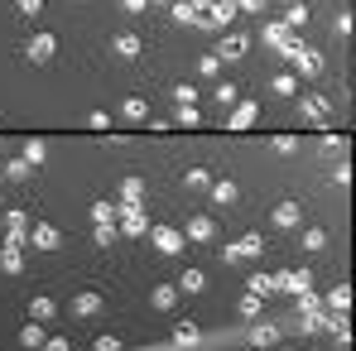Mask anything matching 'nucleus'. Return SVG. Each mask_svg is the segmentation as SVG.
Returning a JSON list of instances; mask_svg holds the SVG:
<instances>
[{
  "label": "nucleus",
  "mask_w": 356,
  "mask_h": 351,
  "mask_svg": "<svg viewBox=\"0 0 356 351\" xmlns=\"http://www.w3.org/2000/svg\"><path fill=\"white\" fill-rule=\"evenodd\" d=\"M178 125H197V120H202V116H197V106H178Z\"/></svg>",
  "instance_id": "obj_44"
},
{
  "label": "nucleus",
  "mask_w": 356,
  "mask_h": 351,
  "mask_svg": "<svg viewBox=\"0 0 356 351\" xmlns=\"http://www.w3.org/2000/svg\"><path fill=\"white\" fill-rule=\"evenodd\" d=\"M5 240H29V212H19V207H10L5 212Z\"/></svg>",
  "instance_id": "obj_11"
},
{
  "label": "nucleus",
  "mask_w": 356,
  "mask_h": 351,
  "mask_svg": "<svg viewBox=\"0 0 356 351\" xmlns=\"http://www.w3.org/2000/svg\"><path fill=\"white\" fill-rule=\"evenodd\" d=\"M356 29V15L352 10H342V15H337V34H342V39H347V34H352Z\"/></svg>",
  "instance_id": "obj_43"
},
{
  "label": "nucleus",
  "mask_w": 356,
  "mask_h": 351,
  "mask_svg": "<svg viewBox=\"0 0 356 351\" xmlns=\"http://www.w3.org/2000/svg\"><path fill=\"white\" fill-rule=\"evenodd\" d=\"M120 202H145V178H120Z\"/></svg>",
  "instance_id": "obj_25"
},
{
  "label": "nucleus",
  "mask_w": 356,
  "mask_h": 351,
  "mask_svg": "<svg viewBox=\"0 0 356 351\" xmlns=\"http://www.w3.org/2000/svg\"><path fill=\"white\" fill-rule=\"evenodd\" d=\"M188 5H193V10H197V15H202V10H207V0H188Z\"/></svg>",
  "instance_id": "obj_54"
},
{
  "label": "nucleus",
  "mask_w": 356,
  "mask_h": 351,
  "mask_svg": "<svg viewBox=\"0 0 356 351\" xmlns=\"http://www.w3.org/2000/svg\"><path fill=\"white\" fill-rule=\"evenodd\" d=\"M323 245H327V231H323V227H308V231H303V250H308V255H318Z\"/></svg>",
  "instance_id": "obj_32"
},
{
  "label": "nucleus",
  "mask_w": 356,
  "mask_h": 351,
  "mask_svg": "<svg viewBox=\"0 0 356 351\" xmlns=\"http://www.w3.org/2000/svg\"><path fill=\"white\" fill-rule=\"evenodd\" d=\"M120 116L130 120V125H140V120H149V101H140V97H130V101L120 106Z\"/></svg>",
  "instance_id": "obj_26"
},
{
  "label": "nucleus",
  "mask_w": 356,
  "mask_h": 351,
  "mask_svg": "<svg viewBox=\"0 0 356 351\" xmlns=\"http://www.w3.org/2000/svg\"><path fill=\"white\" fill-rule=\"evenodd\" d=\"M54 54H58V39L54 34H34L24 44V63H54Z\"/></svg>",
  "instance_id": "obj_3"
},
{
  "label": "nucleus",
  "mask_w": 356,
  "mask_h": 351,
  "mask_svg": "<svg viewBox=\"0 0 356 351\" xmlns=\"http://www.w3.org/2000/svg\"><path fill=\"white\" fill-rule=\"evenodd\" d=\"M169 10H174V24H202V15L188 0H169Z\"/></svg>",
  "instance_id": "obj_28"
},
{
  "label": "nucleus",
  "mask_w": 356,
  "mask_h": 351,
  "mask_svg": "<svg viewBox=\"0 0 356 351\" xmlns=\"http://www.w3.org/2000/svg\"><path fill=\"white\" fill-rule=\"evenodd\" d=\"M159 5H169V0H159Z\"/></svg>",
  "instance_id": "obj_56"
},
{
  "label": "nucleus",
  "mask_w": 356,
  "mask_h": 351,
  "mask_svg": "<svg viewBox=\"0 0 356 351\" xmlns=\"http://www.w3.org/2000/svg\"><path fill=\"white\" fill-rule=\"evenodd\" d=\"M332 183H337V188H347V183H352V164H337V174H332Z\"/></svg>",
  "instance_id": "obj_51"
},
{
  "label": "nucleus",
  "mask_w": 356,
  "mask_h": 351,
  "mask_svg": "<svg viewBox=\"0 0 356 351\" xmlns=\"http://www.w3.org/2000/svg\"><path fill=\"white\" fill-rule=\"evenodd\" d=\"M87 125H92V130H111V116H106V111H92Z\"/></svg>",
  "instance_id": "obj_50"
},
{
  "label": "nucleus",
  "mask_w": 356,
  "mask_h": 351,
  "mask_svg": "<svg viewBox=\"0 0 356 351\" xmlns=\"http://www.w3.org/2000/svg\"><path fill=\"white\" fill-rule=\"evenodd\" d=\"M0 270H5V275H19V270H24V245H19V240H5V250H0Z\"/></svg>",
  "instance_id": "obj_16"
},
{
  "label": "nucleus",
  "mask_w": 356,
  "mask_h": 351,
  "mask_svg": "<svg viewBox=\"0 0 356 351\" xmlns=\"http://www.w3.org/2000/svg\"><path fill=\"white\" fill-rule=\"evenodd\" d=\"M183 236H188V240H212V236H217V217H207V212H193V217L183 222Z\"/></svg>",
  "instance_id": "obj_4"
},
{
  "label": "nucleus",
  "mask_w": 356,
  "mask_h": 351,
  "mask_svg": "<svg viewBox=\"0 0 356 351\" xmlns=\"http://www.w3.org/2000/svg\"><path fill=\"white\" fill-rule=\"evenodd\" d=\"M270 222H275L280 231H294L298 222H303V207H298V202H280V207L270 212Z\"/></svg>",
  "instance_id": "obj_14"
},
{
  "label": "nucleus",
  "mask_w": 356,
  "mask_h": 351,
  "mask_svg": "<svg viewBox=\"0 0 356 351\" xmlns=\"http://www.w3.org/2000/svg\"><path fill=\"white\" fill-rule=\"evenodd\" d=\"M92 351H120V337H111V332H102V337L92 342Z\"/></svg>",
  "instance_id": "obj_42"
},
{
  "label": "nucleus",
  "mask_w": 356,
  "mask_h": 351,
  "mask_svg": "<svg viewBox=\"0 0 356 351\" xmlns=\"http://www.w3.org/2000/svg\"><path fill=\"white\" fill-rule=\"evenodd\" d=\"M44 351H72V347H67V337H44Z\"/></svg>",
  "instance_id": "obj_52"
},
{
  "label": "nucleus",
  "mask_w": 356,
  "mask_h": 351,
  "mask_svg": "<svg viewBox=\"0 0 356 351\" xmlns=\"http://www.w3.org/2000/svg\"><path fill=\"white\" fill-rule=\"evenodd\" d=\"M92 222H97V227L116 222V202H92Z\"/></svg>",
  "instance_id": "obj_34"
},
{
  "label": "nucleus",
  "mask_w": 356,
  "mask_h": 351,
  "mask_svg": "<svg viewBox=\"0 0 356 351\" xmlns=\"http://www.w3.org/2000/svg\"><path fill=\"white\" fill-rule=\"evenodd\" d=\"M280 24H284V29H289V34H298V29H303V24H308V5H289V10H284V19H280Z\"/></svg>",
  "instance_id": "obj_29"
},
{
  "label": "nucleus",
  "mask_w": 356,
  "mask_h": 351,
  "mask_svg": "<svg viewBox=\"0 0 356 351\" xmlns=\"http://www.w3.org/2000/svg\"><path fill=\"white\" fill-rule=\"evenodd\" d=\"M265 351H275V347H265Z\"/></svg>",
  "instance_id": "obj_57"
},
{
  "label": "nucleus",
  "mask_w": 356,
  "mask_h": 351,
  "mask_svg": "<svg viewBox=\"0 0 356 351\" xmlns=\"http://www.w3.org/2000/svg\"><path fill=\"white\" fill-rule=\"evenodd\" d=\"M232 5H236V10H250V15H265L270 0H232Z\"/></svg>",
  "instance_id": "obj_48"
},
{
  "label": "nucleus",
  "mask_w": 356,
  "mask_h": 351,
  "mask_svg": "<svg viewBox=\"0 0 356 351\" xmlns=\"http://www.w3.org/2000/svg\"><path fill=\"white\" fill-rule=\"evenodd\" d=\"M207 183H212L207 169H188V174H183V188H207Z\"/></svg>",
  "instance_id": "obj_38"
},
{
  "label": "nucleus",
  "mask_w": 356,
  "mask_h": 351,
  "mask_svg": "<svg viewBox=\"0 0 356 351\" xmlns=\"http://www.w3.org/2000/svg\"><path fill=\"white\" fill-rule=\"evenodd\" d=\"M250 54V34H222V44H217V58L222 63H236Z\"/></svg>",
  "instance_id": "obj_6"
},
{
  "label": "nucleus",
  "mask_w": 356,
  "mask_h": 351,
  "mask_svg": "<svg viewBox=\"0 0 356 351\" xmlns=\"http://www.w3.org/2000/svg\"><path fill=\"white\" fill-rule=\"evenodd\" d=\"M44 337H49V332H44V323H34V318L19 327V347H44Z\"/></svg>",
  "instance_id": "obj_24"
},
{
  "label": "nucleus",
  "mask_w": 356,
  "mask_h": 351,
  "mask_svg": "<svg viewBox=\"0 0 356 351\" xmlns=\"http://www.w3.org/2000/svg\"><path fill=\"white\" fill-rule=\"evenodd\" d=\"M0 174L10 178V183H29V174H34V169H29L24 159H10V164H0Z\"/></svg>",
  "instance_id": "obj_30"
},
{
  "label": "nucleus",
  "mask_w": 356,
  "mask_h": 351,
  "mask_svg": "<svg viewBox=\"0 0 356 351\" xmlns=\"http://www.w3.org/2000/svg\"><path fill=\"white\" fill-rule=\"evenodd\" d=\"M24 245H34V250H58V245H63V231L54 227V222H34Z\"/></svg>",
  "instance_id": "obj_2"
},
{
  "label": "nucleus",
  "mask_w": 356,
  "mask_h": 351,
  "mask_svg": "<svg viewBox=\"0 0 356 351\" xmlns=\"http://www.w3.org/2000/svg\"><path fill=\"white\" fill-rule=\"evenodd\" d=\"M260 39H265V44H270V49H284V44H289V39H294V34H289V29H284V24H280V19H275V24H265V29H260Z\"/></svg>",
  "instance_id": "obj_22"
},
{
  "label": "nucleus",
  "mask_w": 356,
  "mask_h": 351,
  "mask_svg": "<svg viewBox=\"0 0 356 351\" xmlns=\"http://www.w3.org/2000/svg\"><path fill=\"white\" fill-rule=\"evenodd\" d=\"M102 308H106V293H97V289L72 293V313H77V318H97Z\"/></svg>",
  "instance_id": "obj_7"
},
{
  "label": "nucleus",
  "mask_w": 356,
  "mask_h": 351,
  "mask_svg": "<svg viewBox=\"0 0 356 351\" xmlns=\"http://www.w3.org/2000/svg\"><path fill=\"white\" fill-rule=\"evenodd\" d=\"M217 72H222V58L217 54H202L197 58V77H217Z\"/></svg>",
  "instance_id": "obj_37"
},
{
  "label": "nucleus",
  "mask_w": 356,
  "mask_h": 351,
  "mask_svg": "<svg viewBox=\"0 0 356 351\" xmlns=\"http://www.w3.org/2000/svg\"><path fill=\"white\" fill-rule=\"evenodd\" d=\"M29 318H34V323H49V318H58V303H54L49 293H34V298H29Z\"/></svg>",
  "instance_id": "obj_18"
},
{
  "label": "nucleus",
  "mask_w": 356,
  "mask_h": 351,
  "mask_svg": "<svg viewBox=\"0 0 356 351\" xmlns=\"http://www.w3.org/2000/svg\"><path fill=\"white\" fill-rule=\"evenodd\" d=\"M318 72H323V54L318 49H303L294 58V77H318Z\"/></svg>",
  "instance_id": "obj_17"
},
{
  "label": "nucleus",
  "mask_w": 356,
  "mask_h": 351,
  "mask_svg": "<svg viewBox=\"0 0 356 351\" xmlns=\"http://www.w3.org/2000/svg\"><path fill=\"white\" fill-rule=\"evenodd\" d=\"M275 149H280V154H294L298 140H294V135H275Z\"/></svg>",
  "instance_id": "obj_47"
},
{
  "label": "nucleus",
  "mask_w": 356,
  "mask_h": 351,
  "mask_svg": "<svg viewBox=\"0 0 356 351\" xmlns=\"http://www.w3.org/2000/svg\"><path fill=\"white\" fill-rule=\"evenodd\" d=\"M245 337H250V347H275V337H280V332H275V327H250Z\"/></svg>",
  "instance_id": "obj_35"
},
{
  "label": "nucleus",
  "mask_w": 356,
  "mask_h": 351,
  "mask_svg": "<svg viewBox=\"0 0 356 351\" xmlns=\"http://www.w3.org/2000/svg\"><path fill=\"white\" fill-rule=\"evenodd\" d=\"M298 101H303V116L313 120V125H327V120H332V101H327L323 92H313V97H298Z\"/></svg>",
  "instance_id": "obj_8"
},
{
  "label": "nucleus",
  "mask_w": 356,
  "mask_h": 351,
  "mask_svg": "<svg viewBox=\"0 0 356 351\" xmlns=\"http://www.w3.org/2000/svg\"><path fill=\"white\" fill-rule=\"evenodd\" d=\"M255 313H260V298L245 293V298H241V318H255Z\"/></svg>",
  "instance_id": "obj_46"
},
{
  "label": "nucleus",
  "mask_w": 356,
  "mask_h": 351,
  "mask_svg": "<svg viewBox=\"0 0 356 351\" xmlns=\"http://www.w3.org/2000/svg\"><path fill=\"white\" fill-rule=\"evenodd\" d=\"M342 149H347L342 135H327V140H323V154H342Z\"/></svg>",
  "instance_id": "obj_45"
},
{
  "label": "nucleus",
  "mask_w": 356,
  "mask_h": 351,
  "mask_svg": "<svg viewBox=\"0 0 356 351\" xmlns=\"http://www.w3.org/2000/svg\"><path fill=\"white\" fill-rule=\"evenodd\" d=\"M255 120H260V101H236L232 116H227V125H232V130H250Z\"/></svg>",
  "instance_id": "obj_12"
},
{
  "label": "nucleus",
  "mask_w": 356,
  "mask_h": 351,
  "mask_svg": "<svg viewBox=\"0 0 356 351\" xmlns=\"http://www.w3.org/2000/svg\"><path fill=\"white\" fill-rule=\"evenodd\" d=\"M250 255H265V240H260V231H250V236H241V240H232V245H222V260H227V265L250 260Z\"/></svg>",
  "instance_id": "obj_1"
},
{
  "label": "nucleus",
  "mask_w": 356,
  "mask_h": 351,
  "mask_svg": "<svg viewBox=\"0 0 356 351\" xmlns=\"http://www.w3.org/2000/svg\"><path fill=\"white\" fill-rule=\"evenodd\" d=\"M149 303H154L159 313H169V308L178 303V289L174 284H154V289H149Z\"/></svg>",
  "instance_id": "obj_21"
},
{
  "label": "nucleus",
  "mask_w": 356,
  "mask_h": 351,
  "mask_svg": "<svg viewBox=\"0 0 356 351\" xmlns=\"http://www.w3.org/2000/svg\"><path fill=\"white\" fill-rule=\"evenodd\" d=\"M197 342H202V332H197V323H178V327H174V347H178V351L197 347Z\"/></svg>",
  "instance_id": "obj_20"
},
{
  "label": "nucleus",
  "mask_w": 356,
  "mask_h": 351,
  "mask_svg": "<svg viewBox=\"0 0 356 351\" xmlns=\"http://www.w3.org/2000/svg\"><path fill=\"white\" fill-rule=\"evenodd\" d=\"M298 313H323V303H318V293H298Z\"/></svg>",
  "instance_id": "obj_40"
},
{
  "label": "nucleus",
  "mask_w": 356,
  "mask_h": 351,
  "mask_svg": "<svg viewBox=\"0 0 356 351\" xmlns=\"http://www.w3.org/2000/svg\"><path fill=\"white\" fill-rule=\"evenodd\" d=\"M289 5H303V0H289Z\"/></svg>",
  "instance_id": "obj_55"
},
{
  "label": "nucleus",
  "mask_w": 356,
  "mask_h": 351,
  "mask_svg": "<svg viewBox=\"0 0 356 351\" xmlns=\"http://www.w3.org/2000/svg\"><path fill=\"white\" fill-rule=\"evenodd\" d=\"M318 303H323V308H327L332 318H342V313L352 308V284H337V289H332V293H323Z\"/></svg>",
  "instance_id": "obj_13"
},
{
  "label": "nucleus",
  "mask_w": 356,
  "mask_h": 351,
  "mask_svg": "<svg viewBox=\"0 0 356 351\" xmlns=\"http://www.w3.org/2000/svg\"><path fill=\"white\" fill-rule=\"evenodd\" d=\"M202 284H207V275H202V270H183V275H178V284H174V289H178V293H197Z\"/></svg>",
  "instance_id": "obj_27"
},
{
  "label": "nucleus",
  "mask_w": 356,
  "mask_h": 351,
  "mask_svg": "<svg viewBox=\"0 0 356 351\" xmlns=\"http://www.w3.org/2000/svg\"><path fill=\"white\" fill-rule=\"evenodd\" d=\"M270 289H275V279H270V275H250V279H245V293H255V298H265Z\"/></svg>",
  "instance_id": "obj_33"
},
{
  "label": "nucleus",
  "mask_w": 356,
  "mask_h": 351,
  "mask_svg": "<svg viewBox=\"0 0 356 351\" xmlns=\"http://www.w3.org/2000/svg\"><path fill=\"white\" fill-rule=\"evenodd\" d=\"M207 193H212V202H217V207H232V202L241 197V188L232 183V178H212V183H207Z\"/></svg>",
  "instance_id": "obj_15"
},
{
  "label": "nucleus",
  "mask_w": 356,
  "mask_h": 351,
  "mask_svg": "<svg viewBox=\"0 0 356 351\" xmlns=\"http://www.w3.org/2000/svg\"><path fill=\"white\" fill-rule=\"evenodd\" d=\"M217 101H222V106H232V101H241L236 82H222V87H217Z\"/></svg>",
  "instance_id": "obj_39"
},
{
  "label": "nucleus",
  "mask_w": 356,
  "mask_h": 351,
  "mask_svg": "<svg viewBox=\"0 0 356 351\" xmlns=\"http://www.w3.org/2000/svg\"><path fill=\"white\" fill-rule=\"evenodd\" d=\"M116 54L120 58H140V54H145V39L125 29V34H116Z\"/></svg>",
  "instance_id": "obj_19"
},
{
  "label": "nucleus",
  "mask_w": 356,
  "mask_h": 351,
  "mask_svg": "<svg viewBox=\"0 0 356 351\" xmlns=\"http://www.w3.org/2000/svg\"><path fill=\"white\" fill-rule=\"evenodd\" d=\"M19 159H24L29 169H39V164L49 159V145H44V140H24V154H19Z\"/></svg>",
  "instance_id": "obj_23"
},
{
  "label": "nucleus",
  "mask_w": 356,
  "mask_h": 351,
  "mask_svg": "<svg viewBox=\"0 0 356 351\" xmlns=\"http://www.w3.org/2000/svg\"><path fill=\"white\" fill-rule=\"evenodd\" d=\"M174 101H178V106H197V87H193V82H178Z\"/></svg>",
  "instance_id": "obj_36"
},
{
  "label": "nucleus",
  "mask_w": 356,
  "mask_h": 351,
  "mask_svg": "<svg viewBox=\"0 0 356 351\" xmlns=\"http://www.w3.org/2000/svg\"><path fill=\"white\" fill-rule=\"evenodd\" d=\"M120 5H125V10H130V15H140V10H145V5H149V0H120Z\"/></svg>",
  "instance_id": "obj_53"
},
{
  "label": "nucleus",
  "mask_w": 356,
  "mask_h": 351,
  "mask_svg": "<svg viewBox=\"0 0 356 351\" xmlns=\"http://www.w3.org/2000/svg\"><path fill=\"white\" fill-rule=\"evenodd\" d=\"M275 289H289V293H308L313 289V275L308 270H284V275H270Z\"/></svg>",
  "instance_id": "obj_10"
},
{
  "label": "nucleus",
  "mask_w": 356,
  "mask_h": 351,
  "mask_svg": "<svg viewBox=\"0 0 356 351\" xmlns=\"http://www.w3.org/2000/svg\"><path fill=\"white\" fill-rule=\"evenodd\" d=\"M270 87H275V97H298V77H294V72H280Z\"/></svg>",
  "instance_id": "obj_31"
},
{
  "label": "nucleus",
  "mask_w": 356,
  "mask_h": 351,
  "mask_svg": "<svg viewBox=\"0 0 356 351\" xmlns=\"http://www.w3.org/2000/svg\"><path fill=\"white\" fill-rule=\"evenodd\" d=\"M149 236H154L159 255H183V231L178 227H149Z\"/></svg>",
  "instance_id": "obj_9"
},
{
  "label": "nucleus",
  "mask_w": 356,
  "mask_h": 351,
  "mask_svg": "<svg viewBox=\"0 0 356 351\" xmlns=\"http://www.w3.org/2000/svg\"><path fill=\"white\" fill-rule=\"evenodd\" d=\"M15 10H19V15H24V19H34V15H39V10H44V0H15Z\"/></svg>",
  "instance_id": "obj_41"
},
{
  "label": "nucleus",
  "mask_w": 356,
  "mask_h": 351,
  "mask_svg": "<svg viewBox=\"0 0 356 351\" xmlns=\"http://www.w3.org/2000/svg\"><path fill=\"white\" fill-rule=\"evenodd\" d=\"M116 240V222H106V227H97V245H111Z\"/></svg>",
  "instance_id": "obj_49"
},
{
  "label": "nucleus",
  "mask_w": 356,
  "mask_h": 351,
  "mask_svg": "<svg viewBox=\"0 0 356 351\" xmlns=\"http://www.w3.org/2000/svg\"><path fill=\"white\" fill-rule=\"evenodd\" d=\"M236 19V5L232 0H207V10H202V24L207 29H222V24H232Z\"/></svg>",
  "instance_id": "obj_5"
}]
</instances>
